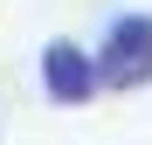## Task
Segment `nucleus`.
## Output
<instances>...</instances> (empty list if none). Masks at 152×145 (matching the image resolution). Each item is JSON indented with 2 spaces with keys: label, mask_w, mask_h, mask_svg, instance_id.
<instances>
[{
  "label": "nucleus",
  "mask_w": 152,
  "mask_h": 145,
  "mask_svg": "<svg viewBox=\"0 0 152 145\" xmlns=\"http://www.w3.org/2000/svg\"><path fill=\"white\" fill-rule=\"evenodd\" d=\"M42 90H48V104H83L90 90H104L97 83V55L76 48V42H48L42 48Z\"/></svg>",
  "instance_id": "2"
},
{
  "label": "nucleus",
  "mask_w": 152,
  "mask_h": 145,
  "mask_svg": "<svg viewBox=\"0 0 152 145\" xmlns=\"http://www.w3.org/2000/svg\"><path fill=\"white\" fill-rule=\"evenodd\" d=\"M97 83H104V90H145L152 83V14H118L104 28Z\"/></svg>",
  "instance_id": "1"
}]
</instances>
